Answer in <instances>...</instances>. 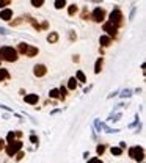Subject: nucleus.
<instances>
[{"label":"nucleus","mask_w":146,"mask_h":163,"mask_svg":"<svg viewBox=\"0 0 146 163\" xmlns=\"http://www.w3.org/2000/svg\"><path fill=\"white\" fill-rule=\"evenodd\" d=\"M0 60H5L8 63H13L17 60V50L10 47V46H3L0 47Z\"/></svg>","instance_id":"f257e3e1"},{"label":"nucleus","mask_w":146,"mask_h":163,"mask_svg":"<svg viewBox=\"0 0 146 163\" xmlns=\"http://www.w3.org/2000/svg\"><path fill=\"white\" fill-rule=\"evenodd\" d=\"M22 149V141H19V140H14L13 143H8V146L5 148V151H6V154H8V155H10V157H13V155H16V154L17 152H19Z\"/></svg>","instance_id":"f03ea898"},{"label":"nucleus","mask_w":146,"mask_h":163,"mask_svg":"<svg viewBox=\"0 0 146 163\" xmlns=\"http://www.w3.org/2000/svg\"><path fill=\"white\" fill-rule=\"evenodd\" d=\"M123 13L120 11V10H113L112 13H110V24H113L115 27H120V25H123Z\"/></svg>","instance_id":"7ed1b4c3"},{"label":"nucleus","mask_w":146,"mask_h":163,"mask_svg":"<svg viewBox=\"0 0 146 163\" xmlns=\"http://www.w3.org/2000/svg\"><path fill=\"white\" fill-rule=\"evenodd\" d=\"M129 157L135 158L137 161H143V157H144V152H143V148H140V146H135V148H131V149H129Z\"/></svg>","instance_id":"20e7f679"},{"label":"nucleus","mask_w":146,"mask_h":163,"mask_svg":"<svg viewBox=\"0 0 146 163\" xmlns=\"http://www.w3.org/2000/svg\"><path fill=\"white\" fill-rule=\"evenodd\" d=\"M91 19H93L94 22H97V24L104 22V19H105V10H102V8H96V10L93 11V14H91Z\"/></svg>","instance_id":"39448f33"},{"label":"nucleus","mask_w":146,"mask_h":163,"mask_svg":"<svg viewBox=\"0 0 146 163\" xmlns=\"http://www.w3.org/2000/svg\"><path fill=\"white\" fill-rule=\"evenodd\" d=\"M104 32H107V35L110 36V38H115V36L118 35V27H115L110 22H105L104 24Z\"/></svg>","instance_id":"423d86ee"},{"label":"nucleus","mask_w":146,"mask_h":163,"mask_svg":"<svg viewBox=\"0 0 146 163\" xmlns=\"http://www.w3.org/2000/svg\"><path fill=\"white\" fill-rule=\"evenodd\" d=\"M33 74H35L36 77H44L46 74H47V68H46L44 65H36V66L33 68Z\"/></svg>","instance_id":"0eeeda50"},{"label":"nucleus","mask_w":146,"mask_h":163,"mask_svg":"<svg viewBox=\"0 0 146 163\" xmlns=\"http://www.w3.org/2000/svg\"><path fill=\"white\" fill-rule=\"evenodd\" d=\"M13 17V11L10 10V8H3L2 11H0V19H3V21H10Z\"/></svg>","instance_id":"6e6552de"},{"label":"nucleus","mask_w":146,"mask_h":163,"mask_svg":"<svg viewBox=\"0 0 146 163\" xmlns=\"http://www.w3.org/2000/svg\"><path fill=\"white\" fill-rule=\"evenodd\" d=\"M24 101H25L27 104H30V105H35V104H38L39 97H38V94H27V96L24 97Z\"/></svg>","instance_id":"1a4fd4ad"},{"label":"nucleus","mask_w":146,"mask_h":163,"mask_svg":"<svg viewBox=\"0 0 146 163\" xmlns=\"http://www.w3.org/2000/svg\"><path fill=\"white\" fill-rule=\"evenodd\" d=\"M99 42H101V46H102V47H108V46L112 44V38H110V36H101Z\"/></svg>","instance_id":"9d476101"},{"label":"nucleus","mask_w":146,"mask_h":163,"mask_svg":"<svg viewBox=\"0 0 146 163\" xmlns=\"http://www.w3.org/2000/svg\"><path fill=\"white\" fill-rule=\"evenodd\" d=\"M38 49H36V47H29V50H27V53H25V57H29V58H33V57H36V55H38Z\"/></svg>","instance_id":"9b49d317"},{"label":"nucleus","mask_w":146,"mask_h":163,"mask_svg":"<svg viewBox=\"0 0 146 163\" xmlns=\"http://www.w3.org/2000/svg\"><path fill=\"white\" fill-rule=\"evenodd\" d=\"M76 80L77 82H82V83H85L87 82V77H85V74L82 71H77V74H76Z\"/></svg>","instance_id":"f8f14e48"},{"label":"nucleus","mask_w":146,"mask_h":163,"mask_svg":"<svg viewBox=\"0 0 146 163\" xmlns=\"http://www.w3.org/2000/svg\"><path fill=\"white\" fill-rule=\"evenodd\" d=\"M102 63H104L102 58H99V60L96 61V65H94V72H96V74H99V72H101V69H102Z\"/></svg>","instance_id":"ddd939ff"},{"label":"nucleus","mask_w":146,"mask_h":163,"mask_svg":"<svg viewBox=\"0 0 146 163\" xmlns=\"http://www.w3.org/2000/svg\"><path fill=\"white\" fill-rule=\"evenodd\" d=\"M29 44H25V42H21L19 44V49H17V50H19L21 53H24V55H25V53H27V50H29Z\"/></svg>","instance_id":"4468645a"},{"label":"nucleus","mask_w":146,"mask_h":163,"mask_svg":"<svg viewBox=\"0 0 146 163\" xmlns=\"http://www.w3.org/2000/svg\"><path fill=\"white\" fill-rule=\"evenodd\" d=\"M47 41H49V42H57V41H58V35H57L55 32H52V33L47 36Z\"/></svg>","instance_id":"2eb2a0df"},{"label":"nucleus","mask_w":146,"mask_h":163,"mask_svg":"<svg viewBox=\"0 0 146 163\" xmlns=\"http://www.w3.org/2000/svg\"><path fill=\"white\" fill-rule=\"evenodd\" d=\"M76 86H77L76 77H71V78H69V83H68V88H69V89H76Z\"/></svg>","instance_id":"dca6fc26"},{"label":"nucleus","mask_w":146,"mask_h":163,"mask_svg":"<svg viewBox=\"0 0 146 163\" xmlns=\"http://www.w3.org/2000/svg\"><path fill=\"white\" fill-rule=\"evenodd\" d=\"M5 78H10V74L6 69H0V82H3Z\"/></svg>","instance_id":"f3484780"},{"label":"nucleus","mask_w":146,"mask_h":163,"mask_svg":"<svg viewBox=\"0 0 146 163\" xmlns=\"http://www.w3.org/2000/svg\"><path fill=\"white\" fill-rule=\"evenodd\" d=\"M66 6V0H55V8L57 10H61V8Z\"/></svg>","instance_id":"a211bd4d"},{"label":"nucleus","mask_w":146,"mask_h":163,"mask_svg":"<svg viewBox=\"0 0 146 163\" xmlns=\"http://www.w3.org/2000/svg\"><path fill=\"white\" fill-rule=\"evenodd\" d=\"M77 5H69V8H68V13H69V16H74L76 13H77Z\"/></svg>","instance_id":"6ab92c4d"},{"label":"nucleus","mask_w":146,"mask_h":163,"mask_svg":"<svg viewBox=\"0 0 146 163\" xmlns=\"http://www.w3.org/2000/svg\"><path fill=\"white\" fill-rule=\"evenodd\" d=\"M49 94H50L52 99H58V97H60V91H58V89H50Z\"/></svg>","instance_id":"aec40b11"},{"label":"nucleus","mask_w":146,"mask_h":163,"mask_svg":"<svg viewBox=\"0 0 146 163\" xmlns=\"http://www.w3.org/2000/svg\"><path fill=\"white\" fill-rule=\"evenodd\" d=\"M14 140H16V133L10 132V133H8V137H6V143H13Z\"/></svg>","instance_id":"412c9836"},{"label":"nucleus","mask_w":146,"mask_h":163,"mask_svg":"<svg viewBox=\"0 0 146 163\" xmlns=\"http://www.w3.org/2000/svg\"><path fill=\"white\" fill-rule=\"evenodd\" d=\"M112 154H113V155H121L123 149L121 148H112Z\"/></svg>","instance_id":"4be33fe9"},{"label":"nucleus","mask_w":146,"mask_h":163,"mask_svg":"<svg viewBox=\"0 0 146 163\" xmlns=\"http://www.w3.org/2000/svg\"><path fill=\"white\" fill-rule=\"evenodd\" d=\"M42 3H44V0H32V5H33V6H36V8L42 6Z\"/></svg>","instance_id":"5701e85b"},{"label":"nucleus","mask_w":146,"mask_h":163,"mask_svg":"<svg viewBox=\"0 0 146 163\" xmlns=\"http://www.w3.org/2000/svg\"><path fill=\"white\" fill-rule=\"evenodd\" d=\"M58 91H60V97H61V99H65V97H66V88H65V86H61V88L58 89Z\"/></svg>","instance_id":"b1692460"},{"label":"nucleus","mask_w":146,"mask_h":163,"mask_svg":"<svg viewBox=\"0 0 146 163\" xmlns=\"http://www.w3.org/2000/svg\"><path fill=\"white\" fill-rule=\"evenodd\" d=\"M104 151H105V146H102V144H101V146H97V154H99V155H102Z\"/></svg>","instance_id":"393cba45"},{"label":"nucleus","mask_w":146,"mask_h":163,"mask_svg":"<svg viewBox=\"0 0 146 163\" xmlns=\"http://www.w3.org/2000/svg\"><path fill=\"white\" fill-rule=\"evenodd\" d=\"M10 5V0H0V6H8Z\"/></svg>","instance_id":"a878e982"},{"label":"nucleus","mask_w":146,"mask_h":163,"mask_svg":"<svg viewBox=\"0 0 146 163\" xmlns=\"http://www.w3.org/2000/svg\"><path fill=\"white\" fill-rule=\"evenodd\" d=\"M88 163H102V161L99 160V158H96V157H94V158H91V160H88Z\"/></svg>","instance_id":"bb28decb"},{"label":"nucleus","mask_w":146,"mask_h":163,"mask_svg":"<svg viewBox=\"0 0 146 163\" xmlns=\"http://www.w3.org/2000/svg\"><path fill=\"white\" fill-rule=\"evenodd\" d=\"M16 155H17V157H16V160H21V158L24 157V152H21V151H19V152L16 154Z\"/></svg>","instance_id":"cd10ccee"},{"label":"nucleus","mask_w":146,"mask_h":163,"mask_svg":"<svg viewBox=\"0 0 146 163\" xmlns=\"http://www.w3.org/2000/svg\"><path fill=\"white\" fill-rule=\"evenodd\" d=\"M3 149H5V141L0 140V151H3Z\"/></svg>","instance_id":"c85d7f7f"},{"label":"nucleus","mask_w":146,"mask_h":163,"mask_svg":"<svg viewBox=\"0 0 146 163\" xmlns=\"http://www.w3.org/2000/svg\"><path fill=\"white\" fill-rule=\"evenodd\" d=\"M30 141H32V143H36V141H38V138H36L35 135H32V137H30Z\"/></svg>","instance_id":"c756f323"},{"label":"nucleus","mask_w":146,"mask_h":163,"mask_svg":"<svg viewBox=\"0 0 146 163\" xmlns=\"http://www.w3.org/2000/svg\"><path fill=\"white\" fill-rule=\"evenodd\" d=\"M82 17H83V19H88V17H90V14L87 13V10L83 11V16H82Z\"/></svg>","instance_id":"7c9ffc66"},{"label":"nucleus","mask_w":146,"mask_h":163,"mask_svg":"<svg viewBox=\"0 0 146 163\" xmlns=\"http://www.w3.org/2000/svg\"><path fill=\"white\" fill-rule=\"evenodd\" d=\"M94 2H99V0H94Z\"/></svg>","instance_id":"2f4dec72"}]
</instances>
